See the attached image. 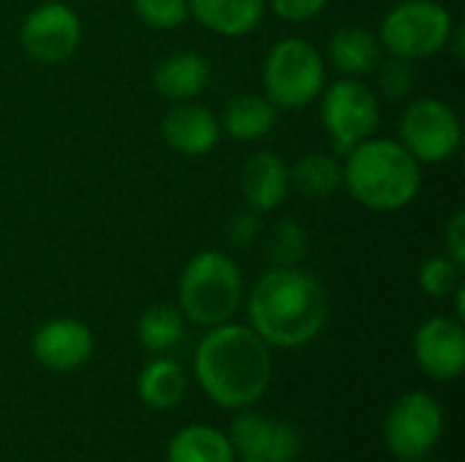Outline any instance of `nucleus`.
<instances>
[{
  "instance_id": "obj_1",
  "label": "nucleus",
  "mask_w": 465,
  "mask_h": 462,
  "mask_svg": "<svg viewBox=\"0 0 465 462\" xmlns=\"http://www.w3.org/2000/svg\"><path fill=\"white\" fill-rule=\"evenodd\" d=\"M330 319L322 280L302 267H270L248 294V327L270 349H302Z\"/></svg>"
},
{
  "instance_id": "obj_2",
  "label": "nucleus",
  "mask_w": 465,
  "mask_h": 462,
  "mask_svg": "<svg viewBox=\"0 0 465 462\" xmlns=\"http://www.w3.org/2000/svg\"><path fill=\"white\" fill-rule=\"evenodd\" d=\"M193 376L202 392L226 411L251 408L272 381L270 346L248 324L210 327L193 351Z\"/></svg>"
},
{
  "instance_id": "obj_3",
  "label": "nucleus",
  "mask_w": 465,
  "mask_h": 462,
  "mask_svg": "<svg viewBox=\"0 0 465 462\" xmlns=\"http://www.w3.org/2000/svg\"><path fill=\"white\" fill-rule=\"evenodd\" d=\"M343 188L371 212H398L417 199L422 163L398 139L368 136L346 152Z\"/></svg>"
},
{
  "instance_id": "obj_4",
  "label": "nucleus",
  "mask_w": 465,
  "mask_h": 462,
  "mask_svg": "<svg viewBox=\"0 0 465 462\" xmlns=\"http://www.w3.org/2000/svg\"><path fill=\"white\" fill-rule=\"evenodd\" d=\"M245 297L242 272L223 251H199L177 278V308L196 327H218L234 319Z\"/></svg>"
},
{
  "instance_id": "obj_5",
  "label": "nucleus",
  "mask_w": 465,
  "mask_h": 462,
  "mask_svg": "<svg viewBox=\"0 0 465 462\" xmlns=\"http://www.w3.org/2000/svg\"><path fill=\"white\" fill-rule=\"evenodd\" d=\"M327 84L324 54L300 35H286L270 46L262 65V90L275 109H305Z\"/></svg>"
},
{
  "instance_id": "obj_6",
  "label": "nucleus",
  "mask_w": 465,
  "mask_h": 462,
  "mask_svg": "<svg viewBox=\"0 0 465 462\" xmlns=\"http://www.w3.org/2000/svg\"><path fill=\"white\" fill-rule=\"evenodd\" d=\"M455 19L436 0H398L379 25V41L387 54L403 60H428L447 49Z\"/></svg>"
},
{
  "instance_id": "obj_7",
  "label": "nucleus",
  "mask_w": 465,
  "mask_h": 462,
  "mask_svg": "<svg viewBox=\"0 0 465 462\" xmlns=\"http://www.w3.org/2000/svg\"><path fill=\"white\" fill-rule=\"evenodd\" d=\"M316 101L322 109V125L338 155H346L354 144L365 142L379 128V93L371 90L362 79L341 76L338 82L324 84Z\"/></svg>"
},
{
  "instance_id": "obj_8",
  "label": "nucleus",
  "mask_w": 465,
  "mask_h": 462,
  "mask_svg": "<svg viewBox=\"0 0 465 462\" xmlns=\"http://www.w3.org/2000/svg\"><path fill=\"white\" fill-rule=\"evenodd\" d=\"M398 142L425 166L450 161L463 142V123L458 112L441 98H414L398 123Z\"/></svg>"
},
{
  "instance_id": "obj_9",
  "label": "nucleus",
  "mask_w": 465,
  "mask_h": 462,
  "mask_svg": "<svg viewBox=\"0 0 465 462\" xmlns=\"http://www.w3.org/2000/svg\"><path fill=\"white\" fill-rule=\"evenodd\" d=\"M441 433L444 411L428 392H406L384 419V444L398 460H425L439 447Z\"/></svg>"
},
{
  "instance_id": "obj_10",
  "label": "nucleus",
  "mask_w": 465,
  "mask_h": 462,
  "mask_svg": "<svg viewBox=\"0 0 465 462\" xmlns=\"http://www.w3.org/2000/svg\"><path fill=\"white\" fill-rule=\"evenodd\" d=\"M19 44L35 63H65L82 44L79 14L63 0H46L25 16L19 27Z\"/></svg>"
},
{
  "instance_id": "obj_11",
  "label": "nucleus",
  "mask_w": 465,
  "mask_h": 462,
  "mask_svg": "<svg viewBox=\"0 0 465 462\" xmlns=\"http://www.w3.org/2000/svg\"><path fill=\"white\" fill-rule=\"evenodd\" d=\"M229 441L234 452L251 460L294 462L302 452V436L292 422L248 408H242V414H237V419L232 422Z\"/></svg>"
},
{
  "instance_id": "obj_12",
  "label": "nucleus",
  "mask_w": 465,
  "mask_h": 462,
  "mask_svg": "<svg viewBox=\"0 0 465 462\" xmlns=\"http://www.w3.org/2000/svg\"><path fill=\"white\" fill-rule=\"evenodd\" d=\"M414 359L433 381H455L465 370V329L460 319L433 316L414 332Z\"/></svg>"
},
{
  "instance_id": "obj_13",
  "label": "nucleus",
  "mask_w": 465,
  "mask_h": 462,
  "mask_svg": "<svg viewBox=\"0 0 465 462\" xmlns=\"http://www.w3.org/2000/svg\"><path fill=\"white\" fill-rule=\"evenodd\" d=\"M30 349L41 368L52 373H71L87 365V359L95 351V340L84 321L52 319L35 329Z\"/></svg>"
},
{
  "instance_id": "obj_14",
  "label": "nucleus",
  "mask_w": 465,
  "mask_h": 462,
  "mask_svg": "<svg viewBox=\"0 0 465 462\" xmlns=\"http://www.w3.org/2000/svg\"><path fill=\"white\" fill-rule=\"evenodd\" d=\"M161 133L174 152L188 155V158H199V155H207L218 147L221 120L202 103L180 101L163 114Z\"/></svg>"
},
{
  "instance_id": "obj_15",
  "label": "nucleus",
  "mask_w": 465,
  "mask_h": 462,
  "mask_svg": "<svg viewBox=\"0 0 465 462\" xmlns=\"http://www.w3.org/2000/svg\"><path fill=\"white\" fill-rule=\"evenodd\" d=\"M292 191L289 182V163L272 152V150H259L253 152L242 169H240V193L253 212H272L278 210Z\"/></svg>"
},
{
  "instance_id": "obj_16",
  "label": "nucleus",
  "mask_w": 465,
  "mask_h": 462,
  "mask_svg": "<svg viewBox=\"0 0 465 462\" xmlns=\"http://www.w3.org/2000/svg\"><path fill=\"white\" fill-rule=\"evenodd\" d=\"M210 63L199 52H172L153 68V87L174 103L193 101L210 84Z\"/></svg>"
},
{
  "instance_id": "obj_17",
  "label": "nucleus",
  "mask_w": 465,
  "mask_h": 462,
  "mask_svg": "<svg viewBox=\"0 0 465 462\" xmlns=\"http://www.w3.org/2000/svg\"><path fill=\"white\" fill-rule=\"evenodd\" d=\"M384 57L381 41L371 27L346 25L335 30L327 41V60L341 76H368Z\"/></svg>"
},
{
  "instance_id": "obj_18",
  "label": "nucleus",
  "mask_w": 465,
  "mask_h": 462,
  "mask_svg": "<svg viewBox=\"0 0 465 462\" xmlns=\"http://www.w3.org/2000/svg\"><path fill=\"white\" fill-rule=\"evenodd\" d=\"M267 11V0H188V14L210 33L240 38L253 33Z\"/></svg>"
},
{
  "instance_id": "obj_19",
  "label": "nucleus",
  "mask_w": 465,
  "mask_h": 462,
  "mask_svg": "<svg viewBox=\"0 0 465 462\" xmlns=\"http://www.w3.org/2000/svg\"><path fill=\"white\" fill-rule=\"evenodd\" d=\"M278 125V109L262 93H245L226 103L221 117V133L234 142H259Z\"/></svg>"
},
{
  "instance_id": "obj_20",
  "label": "nucleus",
  "mask_w": 465,
  "mask_h": 462,
  "mask_svg": "<svg viewBox=\"0 0 465 462\" xmlns=\"http://www.w3.org/2000/svg\"><path fill=\"white\" fill-rule=\"evenodd\" d=\"M185 392H188V376L183 365L161 354L153 362H147L136 378V395L153 411L174 408L185 398Z\"/></svg>"
},
{
  "instance_id": "obj_21",
  "label": "nucleus",
  "mask_w": 465,
  "mask_h": 462,
  "mask_svg": "<svg viewBox=\"0 0 465 462\" xmlns=\"http://www.w3.org/2000/svg\"><path fill=\"white\" fill-rule=\"evenodd\" d=\"M229 436L213 425H188L166 444V462H234Z\"/></svg>"
},
{
  "instance_id": "obj_22",
  "label": "nucleus",
  "mask_w": 465,
  "mask_h": 462,
  "mask_svg": "<svg viewBox=\"0 0 465 462\" xmlns=\"http://www.w3.org/2000/svg\"><path fill=\"white\" fill-rule=\"evenodd\" d=\"M289 182L305 199H330L343 188V163L330 152H302L289 166Z\"/></svg>"
},
{
  "instance_id": "obj_23",
  "label": "nucleus",
  "mask_w": 465,
  "mask_h": 462,
  "mask_svg": "<svg viewBox=\"0 0 465 462\" xmlns=\"http://www.w3.org/2000/svg\"><path fill=\"white\" fill-rule=\"evenodd\" d=\"M185 335V316L177 305H150L136 321V338L150 354L172 351Z\"/></svg>"
},
{
  "instance_id": "obj_24",
  "label": "nucleus",
  "mask_w": 465,
  "mask_h": 462,
  "mask_svg": "<svg viewBox=\"0 0 465 462\" xmlns=\"http://www.w3.org/2000/svg\"><path fill=\"white\" fill-rule=\"evenodd\" d=\"M264 256L272 267H300L308 256V234L294 218H281L264 242Z\"/></svg>"
},
{
  "instance_id": "obj_25",
  "label": "nucleus",
  "mask_w": 465,
  "mask_h": 462,
  "mask_svg": "<svg viewBox=\"0 0 465 462\" xmlns=\"http://www.w3.org/2000/svg\"><path fill=\"white\" fill-rule=\"evenodd\" d=\"M373 74H376V87H379V93L387 101H403L417 87L414 63L411 60H403V57H395V54L381 57L379 65L373 68Z\"/></svg>"
},
{
  "instance_id": "obj_26",
  "label": "nucleus",
  "mask_w": 465,
  "mask_h": 462,
  "mask_svg": "<svg viewBox=\"0 0 465 462\" xmlns=\"http://www.w3.org/2000/svg\"><path fill=\"white\" fill-rule=\"evenodd\" d=\"M417 283H420V289L428 297L447 300V297H452V291L460 283V267L450 256H444V253L430 256V259L422 261L420 275H417Z\"/></svg>"
},
{
  "instance_id": "obj_27",
  "label": "nucleus",
  "mask_w": 465,
  "mask_h": 462,
  "mask_svg": "<svg viewBox=\"0 0 465 462\" xmlns=\"http://www.w3.org/2000/svg\"><path fill=\"white\" fill-rule=\"evenodd\" d=\"M131 8L150 30H174L191 16L188 0H131Z\"/></svg>"
},
{
  "instance_id": "obj_28",
  "label": "nucleus",
  "mask_w": 465,
  "mask_h": 462,
  "mask_svg": "<svg viewBox=\"0 0 465 462\" xmlns=\"http://www.w3.org/2000/svg\"><path fill=\"white\" fill-rule=\"evenodd\" d=\"M226 237L234 248H251L253 242H259V237H262L259 212H253V210L234 212L232 221L226 223Z\"/></svg>"
},
{
  "instance_id": "obj_29",
  "label": "nucleus",
  "mask_w": 465,
  "mask_h": 462,
  "mask_svg": "<svg viewBox=\"0 0 465 462\" xmlns=\"http://www.w3.org/2000/svg\"><path fill=\"white\" fill-rule=\"evenodd\" d=\"M327 3L330 0H267V5L283 22H294V25H302V22L316 19L327 8Z\"/></svg>"
},
{
  "instance_id": "obj_30",
  "label": "nucleus",
  "mask_w": 465,
  "mask_h": 462,
  "mask_svg": "<svg viewBox=\"0 0 465 462\" xmlns=\"http://www.w3.org/2000/svg\"><path fill=\"white\" fill-rule=\"evenodd\" d=\"M444 256H450L460 270L465 267V212L458 210L444 229Z\"/></svg>"
},
{
  "instance_id": "obj_31",
  "label": "nucleus",
  "mask_w": 465,
  "mask_h": 462,
  "mask_svg": "<svg viewBox=\"0 0 465 462\" xmlns=\"http://www.w3.org/2000/svg\"><path fill=\"white\" fill-rule=\"evenodd\" d=\"M242 462H267V460H251V457H245V460Z\"/></svg>"
}]
</instances>
